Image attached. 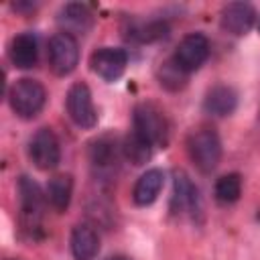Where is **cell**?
<instances>
[{
	"label": "cell",
	"instance_id": "obj_1",
	"mask_svg": "<svg viewBox=\"0 0 260 260\" xmlns=\"http://www.w3.org/2000/svg\"><path fill=\"white\" fill-rule=\"evenodd\" d=\"M18 197H20V225H22V232L28 234L35 240L37 234H41V228H43L47 193H43L41 185L35 179L22 175L18 179Z\"/></svg>",
	"mask_w": 260,
	"mask_h": 260
},
{
	"label": "cell",
	"instance_id": "obj_10",
	"mask_svg": "<svg viewBox=\"0 0 260 260\" xmlns=\"http://www.w3.org/2000/svg\"><path fill=\"white\" fill-rule=\"evenodd\" d=\"M173 209L195 219L201 213V197L189 175L181 169L173 171Z\"/></svg>",
	"mask_w": 260,
	"mask_h": 260
},
{
	"label": "cell",
	"instance_id": "obj_18",
	"mask_svg": "<svg viewBox=\"0 0 260 260\" xmlns=\"http://www.w3.org/2000/svg\"><path fill=\"white\" fill-rule=\"evenodd\" d=\"M47 201L55 211H65L71 203L73 195V179L71 175H55L47 183Z\"/></svg>",
	"mask_w": 260,
	"mask_h": 260
},
{
	"label": "cell",
	"instance_id": "obj_22",
	"mask_svg": "<svg viewBox=\"0 0 260 260\" xmlns=\"http://www.w3.org/2000/svg\"><path fill=\"white\" fill-rule=\"evenodd\" d=\"M108 260H130V258H126V256H110Z\"/></svg>",
	"mask_w": 260,
	"mask_h": 260
},
{
	"label": "cell",
	"instance_id": "obj_2",
	"mask_svg": "<svg viewBox=\"0 0 260 260\" xmlns=\"http://www.w3.org/2000/svg\"><path fill=\"white\" fill-rule=\"evenodd\" d=\"M132 130L138 132L144 140L152 146H167L169 144V120L165 112L152 102H140L132 110Z\"/></svg>",
	"mask_w": 260,
	"mask_h": 260
},
{
	"label": "cell",
	"instance_id": "obj_8",
	"mask_svg": "<svg viewBox=\"0 0 260 260\" xmlns=\"http://www.w3.org/2000/svg\"><path fill=\"white\" fill-rule=\"evenodd\" d=\"M65 106H67V114L73 120L75 126L79 128H93L98 124V112L91 100V91L87 87V83L77 81L69 87L67 98H65Z\"/></svg>",
	"mask_w": 260,
	"mask_h": 260
},
{
	"label": "cell",
	"instance_id": "obj_3",
	"mask_svg": "<svg viewBox=\"0 0 260 260\" xmlns=\"http://www.w3.org/2000/svg\"><path fill=\"white\" fill-rule=\"evenodd\" d=\"M45 102H47V89L41 81L32 77L16 79L8 91V104L12 112L22 120L35 118L45 108Z\"/></svg>",
	"mask_w": 260,
	"mask_h": 260
},
{
	"label": "cell",
	"instance_id": "obj_14",
	"mask_svg": "<svg viewBox=\"0 0 260 260\" xmlns=\"http://www.w3.org/2000/svg\"><path fill=\"white\" fill-rule=\"evenodd\" d=\"M69 246H71V254L75 260H95L100 252L98 232L89 223H79L71 230Z\"/></svg>",
	"mask_w": 260,
	"mask_h": 260
},
{
	"label": "cell",
	"instance_id": "obj_11",
	"mask_svg": "<svg viewBox=\"0 0 260 260\" xmlns=\"http://www.w3.org/2000/svg\"><path fill=\"white\" fill-rule=\"evenodd\" d=\"M91 71L104 81H116L124 75L128 65V53L120 47H102L89 57Z\"/></svg>",
	"mask_w": 260,
	"mask_h": 260
},
{
	"label": "cell",
	"instance_id": "obj_19",
	"mask_svg": "<svg viewBox=\"0 0 260 260\" xmlns=\"http://www.w3.org/2000/svg\"><path fill=\"white\" fill-rule=\"evenodd\" d=\"M122 154L128 162H132L134 167H142L150 160L152 156V144L148 140H144L138 132L130 130V134L124 138L122 142Z\"/></svg>",
	"mask_w": 260,
	"mask_h": 260
},
{
	"label": "cell",
	"instance_id": "obj_5",
	"mask_svg": "<svg viewBox=\"0 0 260 260\" xmlns=\"http://www.w3.org/2000/svg\"><path fill=\"white\" fill-rule=\"evenodd\" d=\"M49 67L55 75L65 77L75 71L79 63V45L77 39L67 35V32H55L49 39Z\"/></svg>",
	"mask_w": 260,
	"mask_h": 260
},
{
	"label": "cell",
	"instance_id": "obj_17",
	"mask_svg": "<svg viewBox=\"0 0 260 260\" xmlns=\"http://www.w3.org/2000/svg\"><path fill=\"white\" fill-rule=\"evenodd\" d=\"M165 185V173L160 169H148L146 173H142L132 189V199L138 207H146L150 203L156 201V197L160 195V189Z\"/></svg>",
	"mask_w": 260,
	"mask_h": 260
},
{
	"label": "cell",
	"instance_id": "obj_12",
	"mask_svg": "<svg viewBox=\"0 0 260 260\" xmlns=\"http://www.w3.org/2000/svg\"><path fill=\"white\" fill-rule=\"evenodd\" d=\"M254 20H256V10L248 2H230L221 8V14H219L221 28L234 37L246 35L252 28Z\"/></svg>",
	"mask_w": 260,
	"mask_h": 260
},
{
	"label": "cell",
	"instance_id": "obj_4",
	"mask_svg": "<svg viewBox=\"0 0 260 260\" xmlns=\"http://www.w3.org/2000/svg\"><path fill=\"white\" fill-rule=\"evenodd\" d=\"M187 152L201 173H211L221 160V140L215 130L199 128L187 138Z\"/></svg>",
	"mask_w": 260,
	"mask_h": 260
},
{
	"label": "cell",
	"instance_id": "obj_20",
	"mask_svg": "<svg viewBox=\"0 0 260 260\" xmlns=\"http://www.w3.org/2000/svg\"><path fill=\"white\" fill-rule=\"evenodd\" d=\"M213 193H215V199L223 205L236 203L242 195V177L238 173H228V175L219 177Z\"/></svg>",
	"mask_w": 260,
	"mask_h": 260
},
{
	"label": "cell",
	"instance_id": "obj_16",
	"mask_svg": "<svg viewBox=\"0 0 260 260\" xmlns=\"http://www.w3.org/2000/svg\"><path fill=\"white\" fill-rule=\"evenodd\" d=\"M238 106V93L234 91V87L230 85H213L203 100V110L215 118H225L230 114H234Z\"/></svg>",
	"mask_w": 260,
	"mask_h": 260
},
{
	"label": "cell",
	"instance_id": "obj_21",
	"mask_svg": "<svg viewBox=\"0 0 260 260\" xmlns=\"http://www.w3.org/2000/svg\"><path fill=\"white\" fill-rule=\"evenodd\" d=\"M185 75L187 73H183L171 59V61L162 63V67H160V85H165L169 89H179L185 85Z\"/></svg>",
	"mask_w": 260,
	"mask_h": 260
},
{
	"label": "cell",
	"instance_id": "obj_9",
	"mask_svg": "<svg viewBox=\"0 0 260 260\" xmlns=\"http://www.w3.org/2000/svg\"><path fill=\"white\" fill-rule=\"evenodd\" d=\"M118 160H120V152H118L116 140H112L110 136H102L91 142L89 162H91V171L95 179L100 181L112 179L118 171Z\"/></svg>",
	"mask_w": 260,
	"mask_h": 260
},
{
	"label": "cell",
	"instance_id": "obj_6",
	"mask_svg": "<svg viewBox=\"0 0 260 260\" xmlns=\"http://www.w3.org/2000/svg\"><path fill=\"white\" fill-rule=\"evenodd\" d=\"M209 57V39L203 32H189L181 39V43L175 49L173 61L183 73L197 71Z\"/></svg>",
	"mask_w": 260,
	"mask_h": 260
},
{
	"label": "cell",
	"instance_id": "obj_15",
	"mask_svg": "<svg viewBox=\"0 0 260 260\" xmlns=\"http://www.w3.org/2000/svg\"><path fill=\"white\" fill-rule=\"evenodd\" d=\"M8 57L14 67L18 69H30L37 65L39 59V43L32 32H20L10 41Z\"/></svg>",
	"mask_w": 260,
	"mask_h": 260
},
{
	"label": "cell",
	"instance_id": "obj_7",
	"mask_svg": "<svg viewBox=\"0 0 260 260\" xmlns=\"http://www.w3.org/2000/svg\"><path fill=\"white\" fill-rule=\"evenodd\" d=\"M28 156L39 171H53L61 160V144L51 128H39L28 140Z\"/></svg>",
	"mask_w": 260,
	"mask_h": 260
},
{
	"label": "cell",
	"instance_id": "obj_23",
	"mask_svg": "<svg viewBox=\"0 0 260 260\" xmlns=\"http://www.w3.org/2000/svg\"><path fill=\"white\" fill-rule=\"evenodd\" d=\"M258 30H260V24H258Z\"/></svg>",
	"mask_w": 260,
	"mask_h": 260
},
{
	"label": "cell",
	"instance_id": "obj_13",
	"mask_svg": "<svg viewBox=\"0 0 260 260\" xmlns=\"http://www.w3.org/2000/svg\"><path fill=\"white\" fill-rule=\"evenodd\" d=\"M57 24L61 26V32H67L71 37L85 35L93 26V12L81 2H67L57 12Z\"/></svg>",
	"mask_w": 260,
	"mask_h": 260
}]
</instances>
